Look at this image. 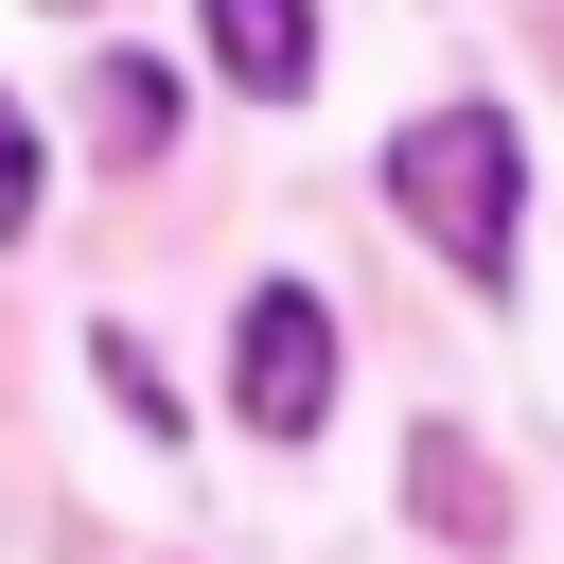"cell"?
Returning <instances> with one entry per match:
<instances>
[{
  "label": "cell",
  "instance_id": "cell-1",
  "mask_svg": "<svg viewBox=\"0 0 564 564\" xmlns=\"http://www.w3.org/2000/svg\"><path fill=\"white\" fill-rule=\"evenodd\" d=\"M388 212H405L476 300H511V247H529V141H511V106H423V123L388 141Z\"/></svg>",
  "mask_w": 564,
  "mask_h": 564
},
{
  "label": "cell",
  "instance_id": "cell-7",
  "mask_svg": "<svg viewBox=\"0 0 564 564\" xmlns=\"http://www.w3.org/2000/svg\"><path fill=\"white\" fill-rule=\"evenodd\" d=\"M53 18H88V0H53Z\"/></svg>",
  "mask_w": 564,
  "mask_h": 564
},
{
  "label": "cell",
  "instance_id": "cell-5",
  "mask_svg": "<svg viewBox=\"0 0 564 564\" xmlns=\"http://www.w3.org/2000/svg\"><path fill=\"white\" fill-rule=\"evenodd\" d=\"M88 141H106V159H159V141H176V70L106 53V70H88Z\"/></svg>",
  "mask_w": 564,
  "mask_h": 564
},
{
  "label": "cell",
  "instance_id": "cell-6",
  "mask_svg": "<svg viewBox=\"0 0 564 564\" xmlns=\"http://www.w3.org/2000/svg\"><path fill=\"white\" fill-rule=\"evenodd\" d=\"M18 229H35V123L0 106V247H18Z\"/></svg>",
  "mask_w": 564,
  "mask_h": 564
},
{
  "label": "cell",
  "instance_id": "cell-2",
  "mask_svg": "<svg viewBox=\"0 0 564 564\" xmlns=\"http://www.w3.org/2000/svg\"><path fill=\"white\" fill-rule=\"evenodd\" d=\"M317 405H335V300H317V282H247L229 423H247V441H317Z\"/></svg>",
  "mask_w": 564,
  "mask_h": 564
},
{
  "label": "cell",
  "instance_id": "cell-3",
  "mask_svg": "<svg viewBox=\"0 0 564 564\" xmlns=\"http://www.w3.org/2000/svg\"><path fill=\"white\" fill-rule=\"evenodd\" d=\"M194 18H212V70L247 106H300L317 88V0H194Z\"/></svg>",
  "mask_w": 564,
  "mask_h": 564
},
{
  "label": "cell",
  "instance_id": "cell-4",
  "mask_svg": "<svg viewBox=\"0 0 564 564\" xmlns=\"http://www.w3.org/2000/svg\"><path fill=\"white\" fill-rule=\"evenodd\" d=\"M405 494H423V529H441V546H494V529H511V494L458 458V423H423V441H405Z\"/></svg>",
  "mask_w": 564,
  "mask_h": 564
}]
</instances>
